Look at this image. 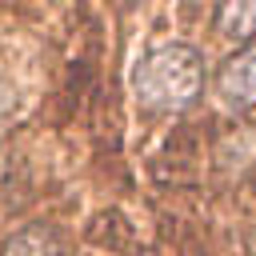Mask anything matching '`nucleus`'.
<instances>
[{"label":"nucleus","instance_id":"obj_1","mask_svg":"<svg viewBox=\"0 0 256 256\" xmlns=\"http://www.w3.org/2000/svg\"><path fill=\"white\" fill-rule=\"evenodd\" d=\"M132 88L148 112H184L204 92V56L192 44H160L140 56Z\"/></svg>","mask_w":256,"mask_h":256},{"label":"nucleus","instance_id":"obj_2","mask_svg":"<svg viewBox=\"0 0 256 256\" xmlns=\"http://www.w3.org/2000/svg\"><path fill=\"white\" fill-rule=\"evenodd\" d=\"M216 92L228 108L244 112V108H256V40L236 48L220 72H216Z\"/></svg>","mask_w":256,"mask_h":256},{"label":"nucleus","instance_id":"obj_3","mask_svg":"<svg viewBox=\"0 0 256 256\" xmlns=\"http://www.w3.org/2000/svg\"><path fill=\"white\" fill-rule=\"evenodd\" d=\"M0 256H64V240L52 224H28L0 248Z\"/></svg>","mask_w":256,"mask_h":256},{"label":"nucleus","instance_id":"obj_4","mask_svg":"<svg viewBox=\"0 0 256 256\" xmlns=\"http://www.w3.org/2000/svg\"><path fill=\"white\" fill-rule=\"evenodd\" d=\"M216 32L240 44L256 40V0H232V4H216Z\"/></svg>","mask_w":256,"mask_h":256}]
</instances>
